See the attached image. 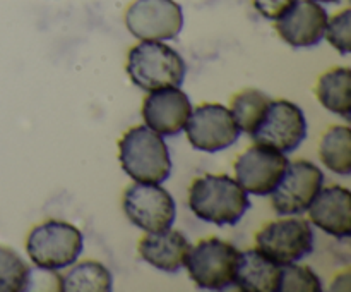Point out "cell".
I'll return each instance as SVG.
<instances>
[{
  "mask_svg": "<svg viewBox=\"0 0 351 292\" xmlns=\"http://www.w3.org/2000/svg\"><path fill=\"white\" fill-rule=\"evenodd\" d=\"M189 206L197 218L215 225H235L250 208L249 192L225 174H206L189 189Z\"/></svg>",
  "mask_w": 351,
  "mask_h": 292,
  "instance_id": "6da1fadb",
  "label": "cell"
},
{
  "mask_svg": "<svg viewBox=\"0 0 351 292\" xmlns=\"http://www.w3.org/2000/svg\"><path fill=\"white\" fill-rule=\"evenodd\" d=\"M119 158L123 172L136 182L161 184L171 174L170 150L163 136L149 127L136 126L119 143Z\"/></svg>",
  "mask_w": 351,
  "mask_h": 292,
  "instance_id": "7a4b0ae2",
  "label": "cell"
},
{
  "mask_svg": "<svg viewBox=\"0 0 351 292\" xmlns=\"http://www.w3.org/2000/svg\"><path fill=\"white\" fill-rule=\"evenodd\" d=\"M127 74L144 91L180 88L187 74V64L177 50L163 41H141L130 48Z\"/></svg>",
  "mask_w": 351,
  "mask_h": 292,
  "instance_id": "3957f363",
  "label": "cell"
},
{
  "mask_svg": "<svg viewBox=\"0 0 351 292\" xmlns=\"http://www.w3.org/2000/svg\"><path fill=\"white\" fill-rule=\"evenodd\" d=\"M84 247L82 232L64 220H48L29 232L26 251L40 270L58 271L77 261Z\"/></svg>",
  "mask_w": 351,
  "mask_h": 292,
  "instance_id": "277c9868",
  "label": "cell"
},
{
  "mask_svg": "<svg viewBox=\"0 0 351 292\" xmlns=\"http://www.w3.org/2000/svg\"><path fill=\"white\" fill-rule=\"evenodd\" d=\"M239 260L240 251L232 243L211 237L191 247L184 267L199 289L225 291L235 282Z\"/></svg>",
  "mask_w": 351,
  "mask_h": 292,
  "instance_id": "5b68a950",
  "label": "cell"
},
{
  "mask_svg": "<svg viewBox=\"0 0 351 292\" xmlns=\"http://www.w3.org/2000/svg\"><path fill=\"white\" fill-rule=\"evenodd\" d=\"M257 249L280 265L297 263L314 251V230L307 220L283 216L256 234Z\"/></svg>",
  "mask_w": 351,
  "mask_h": 292,
  "instance_id": "8992f818",
  "label": "cell"
},
{
  "mask_svg": "<svg viewBox=\"0 0 351 292\" xmlns=\"http://www.w3.org/2000/svg\"><path fill=\"white\" fill-rule=\"evenodd\" d=\"M122 205L129 222L144 232L170 229L177 216L173 196L160 184L136 182L129 186Z\"/></svg>",
  "mask_w": 351,
  "mask_h": 292,
  "instance_id": "52a82bcc",
  "label": "cell"
},
{
  "mask_svg": "<svg viewBox=\"0 0 351 292\" xmlns=\"http://www.w3.org/2000/svg\"><path fill=\"white\" fill-rule=\"evenodd\" d=\"M125 26L141 41L173 40L184 27V10L175 0H134Z\"/></svg>",
  "mask_w": 351,
  "mask_h": 292,
  "instance_id": "ba28073f",
  "label": "cell"
},
{
  "mask_svg": "<svg viewBox=\"0 0 351 292\" xmlns=\"http://www.w3.org/2000/svg\"><path fill=\"white\" fill-rule=\"evenodd\" d=\"M324 186V174L317 165L307 160L288 161L280 184L271 192L273 208L278 215H302Z\"/></svg>",
  "mask_w": 351,
  "mask_h": 292,
  "instance_id": "9c48e42d",
  "label": "cell"
},
{
  "mask_svg": "<svg viewBox=\"0 0 351 292\" xmlns=\"http://www.w3.org/2000/svg\"><path fill=\"white\" fill-rule=\"evenodd\" d=\"M307 136V120L298 105L288 100H271L266 115L250 134L257 144L273 148L281 153L295 151Z\"/></svg>",
  "mask_w": 351,
  "mask_h": 292,
  "instance_id": "30bf717a",
  "label": "cell"
},
{
  "mask_svg": "<svg viewBox=\"0 0 351 292\" xmlns=\"http://www.w3.org/2000/svg\"><path fill=\"white\" fill-rule=\"evenodd\" d=\"M184 131H187L189 141L195 150L208 153L226 150L242 134L230 109L221 103H204L192 110Z\"/></svg>",
  "mask_w": 351,
  "mask_h": 292,
  "instance_id": "8fae6325",
  "label": "cell"
},
{
  "mask_svg": "<svg viewBox=\"0 0 351 292\" xmlns=\"http://www.w3.org/2000/svg\"><path fill=\"white\" fill-rule=\"evenodd\" d=\"M287 165V155L256 143L237 160L235 181L249 194L269 196L280 184Z\"/></svg>",
  "mask_w": 351,
  "mask_h": 292,
  "instance_id": "7c38bea8",
  "label": "cell"
},
{
  "mask_svg": "<svg viewBox=\"0 0 351 292\" xmlns=\"http://www.w3.org/2000/svg\"><path fill=\"white\" fill-rule=\"evenodd\" d=\"M192 113V103L180 88L149 91L143 103V119L160 136H177L185 129Z\"/></svg>",
  "mask_w": 351,
  "mask_h": 292,
  "instance_id": "4fadbf2b",
  "label": "cell"
},
{
  "mask_svg": "<svg viewBox=\"0 0 351 292\" xmlns=\"http://www.w3.org/2000/svg\"><path fill=\"white\" fill-rule=\"evenodd\" d=\"M328 12L314 0H298L288 12L276 19L278 34L293 48H311L322 41L328 26Z\"/></svg>",
  "mask_w": 351,
  "mask_h": 292,
  "instance_id": "5bb4252c",
  "label": "cell"
},
{
  "mask_svg": "<svg viewBox=\"0 0 351 292\" xmlns=\"http://www.w3.org/2000/svg\"><path fill=\"white\" fill-rule=\"evenodd\" d=\"M308 216L315 227L324 232L346 239L351 234V192L341 186L321 188L312 205Z\"/></svg>",
  "mask_w": 351,
  "mask_h": 292,
  "instance_id": "9a60e30c",
  "label": "cell"
},
{
  "mask_svg": "<svg viewBox=\"0 0 351 292\" xmlns=\"http://www.w3.org/2000/svg\"><path fill=\"white\" fill-rule=\"evenodd\" d=\"M191 247L187 237L171 227L158 232H146L139 240L141 258L151 267L167 273H175L184 268Z\"/></svg>",
  "mask_w": 351,
  "mask_h": 292,
  "instance_id": "2e32d148",
  "label": "cell"
},
{
  "mask_svg": "<svg viewBox=\"0 0 351 292\" xmlns=\"http://www.w3.org/2000/svg\"><path fill=\"white\" fill-rule=\"evenodd\" d=\"M281 265L267 258L259 249L240 253L235 282L243 292H280Z\"/></svg>",
  "mask_w": 351,
  "mask_h": 292,
  "instance_id": "e0dca14e",
  "label": "cell"
},
{
  "mask_svg": "<svg viewBox=\"0 0 351 292\" xmlns=\"http://www.w3.org/2000/svg\"><path fill=\"white\" fill-rule=\"evenodd\" d=\"M351 71L348 67H336L319 78L315 95L324 109L338 113L343 119L351 117Z\"/></svg>",
  "mask_w": 351,
  "mask_h": 292,
  "instance_id": "ac0fdd59",
  "label": "cell"
},
{
  "mask_svg": "<svg viewBox=\"0 0 351 292\" xmlns=\"http://www.w3.org/2000/svg\"><path fill=\"white\" fill-rule=\"evenodd\" d=\"M112 287V273L99 261H81L58 278V289L65 292H110Z\"/></svg>",
  "mask_w": 351,
  "mask_h": 292,
  "instance_id": "d6986e66",
  "label": "cell"
},
{
  "mask_svg": "<svg viewBox=\"0 0 351 292\" xmlns=\"http://www.w3.org/2000/svg\"><path fill=\"white\" fill-rule=\"evenodd\" d=\"M319 155L326 167L339 175L351 174V129L348 126H332L322 136Z\"/></svg>",
  "mask_w": 351,
  "mask_h": 292,
  "instance_id": "ffe728a7",
  "label": "cell"
},
{
  "mask_svg": "<svg viewBox=\"0 0 351 292\" xmlns=\"http://www.w3.org/2000/svg\"><path fill=\"white\" fill-rule=\"evenodd\" d=\"M269 103L271 98L266 93L259 91V89H245L233 96L230 112H232L239 129L250 136L266 115Z\"/></svg>",
  "mask_w": 351,
  "mask_h": 292,
  "instance_id": "44dd1931",
  "label": "cell"
},
{
  "mask_svg": "<svg viewBox=\"0 0 351 292\" xmlns=\"http://www.w3.org/2000/svg\"><path fill=\"white\" fill-rule=\"evenodd\" d=\"M31 289V268L12 249L0 244V292H26Z\"/></svg>",
  "mask_w": 351,
  "mask_h": 292,
  "instance_id": "7402d4cb",
  "label": "cell"
},
{
  "mask_svg": "<svg viewBox=\"0 0 351 292\" xmlns=\"http://www.w3.org/2000/svg\"><path fill=\"white\" fill-rule=\"evenodd\" d=\"M321 278L307 267L297 263L281 265L280 292H321Z\"/></svg>",
  "mask_w": 351,
  "mask_h": 292,
  "instance_id": "603a6c76",
  "label": "cell"
},
{
  "mask_svg": "<svg viewBox=\"0 0 351 292\" xmlns=\"http://www.w3.org/2000/svg\"><path fill=\"white\" fill-rule=\"evenodd\" d=\"M324 38H328L329 43L336 48L341 55H348L351 48V10L345 9L328 19Z\"/></svg>",
  "mask_w": 351,
  "mask_h": 292,
  "instance_id": "cb8c5ba5",
  "label": "cell"
},
{
  "mask_svg": "<svg viewBox=\"0 0 351 292\" xmlns=\"http://www.w3.org/2000/svg\"><path fill=\"white\" fill-rule=\"evenodd\" d=\"M252 2L261 16L269 21H276L285 12H288L298 0H252Z\"/></svg>",
  "mask_w": 351,
  "mask_h": 292,
  "instance_id": "d4e9b609",
  "label": "cell"
},
{
  "mask_svg": "<svg viewBox=\"0 0 351 292\" xmlns=\"http://www.w3.org/2000/svg\"><path fill=\"white\" fill-rule=\"evenodd\" d=\"M314 2H319V3H332V2H339V0H314Z\"/></svg>",
  "mask_w": 351,
  "mask_h": 292,
  "instance_id": "484cf974",
  "label": "cell"
}]
</instances>
